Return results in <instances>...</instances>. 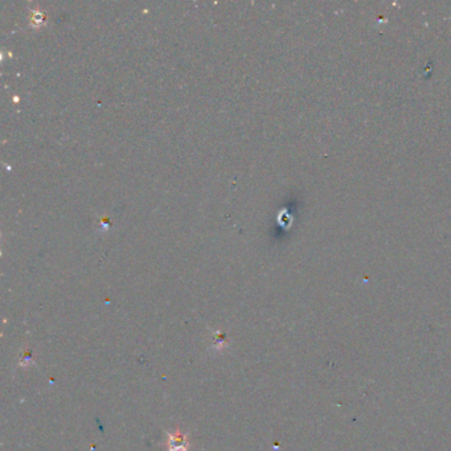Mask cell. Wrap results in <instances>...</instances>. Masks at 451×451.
<instances>
[{
	"instance_id": "1",
	"label": "cell",
	"mask_w": 451,
	"mask_h": 451,
	"mask_svg": "<svg viewBox=\"0 0 451 451\" xmlns=\"http://www.w3.org/2000/svg\"><path fill=\"white\" fill-rule=\"evenodd\" d=\"M188 442L186 437L180 433L169 435L168 438V451H187Z\"/></svg>"
}]
</instances>
